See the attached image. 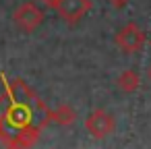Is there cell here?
Masks as SVG:
<instances>
[{"label":"cell","mask_w":151,"mask_h":149,"mask_svg":"<svg viewBox=\"0 0 151 149\" xmlns=\"http://www.w3.org/2000/svg\"><path fill=\"white\" fill-rule=\"evenodd\" d=\"M0 81L4 85L0 95V141L6 147H31L52 122V110L23 79H9L6 73H0Z\"/></svg>","instance_id":"1"},{"label":"cell","mask_w":151,"mask_h":149,"mask_svg":"<svg viewBox=\"0 0 151 149\" xmlns=\"http://www.w3.org/2000/svg\"><path fill=\"white\" fill-rule=\"evenodd\" d=\"M44 19H46V15H44V11L37 6V2H23V4L15 11V15H13L15 27H17L19 31H23V33L35 31V29L44 23Z\"/></svg>","instance_id":"2"},{"label":"cell","mask_w":151,"mask_h":149,"mask_svg":"<svg viewBox=\"0 0 151 149\" xmlns=\"http://www.w3.org/2000/svg\"><path fill=\"white\" fill-rule=\"evenodd\" d=\"M50 9H54L62 21L75 25L93 9V2L91 0H52Z\"/></svg>","instance_id":"3"},{"label":"cell","mask_w":151,"mask_h":149,"mask_svg":"<svg viewBox=\"0 0 151 149\" xmlns=\"http://www.w3.org/2000/svg\"><path fill=\"white\" fill-rule=\"evenodd\" d=\"M116 46L124 52V54H137L141 52V48L145 46V31L137 25V23H126L114 37Z\"/></svg>","instance_id":"4"},{"label":"cell","mask_w":151,"mask_h":149,"mask_svg":"<svg viewBox=\"0 0 151 149\" xmlns=\"http://www.w3.org/2000/svg\"><path fill=\"white\" fill-rule=\"evenodd\" d=\"M85 128L89 130V135L93 139H106L114 128H116V120L110 112L106 110H93L87 118H85Z\"/></svg>","instance_id":"5"},{"label":"cell","mask_w":151,"mask_h":149,"mask_svg":"<svg viewBox=\"0 0 151 149\" xmlns=\"http://www.w3.org/2000/svg\"><path fill=\"white\" fill-rule=\"evenodd\" d=\"M139 85H141V77H139V73L132 71V68L124 71V73L118 77V87H120V91H124V93H132V91H137Z\"/></svg>","instance_id":"6"},{"label":"cell","mask_w":151,"mask_h":149,"mask_svg":"<svg viewBox=\"0 0 151 149\" xmlns=\"http://www.w3.org/2000/svg\"><path fill=\"white\" fill-rule=\"evenodd\" d=\"M52 122L60 124V126H70L77 120V112L70 106H58L56 110H52Z\"/></svg>","instance_id":"7"},{"label":"cell","mask_w":151,"mask_h":149,"mask_svg":"<svg viewBox=\"0 0 151 149\" xmlns=\"http://www.w3.org/2000/svg\"><path fill=\"white\" fill-rule=\"evenodd\" d=\"M108 2H110V6H112V9L120 11V9H124V6L128 4V0H108Z\"/></svg>","instance_id":"8"},{"label":"cell","mask_w":151,"mask_h":149,"mask_svg":"<svg viewBox=\"0 0 151 149\" xmlns=\"http://www.w3.org/2000/svg\"><path fill=\"white\" fill-rule=\"evenodd\" d=\"M40 2H44L46 6H50V4H52V0H40Z\"/></svg>","instance_id":"9"},{"label":"cell","mask_w":151,"mask_h":149,"mask_svg":"<svg viewBox=\"0 0 151 149\" xmlns=\"http://www.w3.org/2000/svg\"><path fill=\"white\" fill-rule=\"evenodd\" d=\"M0 135H2V114H0Z\"/></svg>","instance_id":"10"},{"label":"cell","mask_w":151,"mask_h":149,"mask_svg":"<svg viewBox=\"0 0 151 149\" xmlns=\"http://www.w3.org/2000/svg\"><path fill=\"white\" fill-rule=\"evenodd\" d=\"M149 77H151V68H149Z\"/></svg>","instance_id":"11"}]
</instances>
